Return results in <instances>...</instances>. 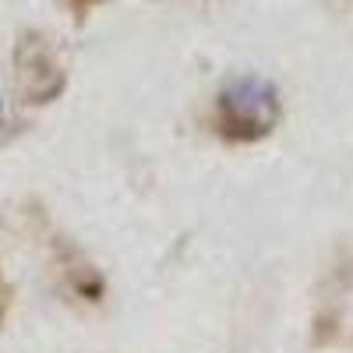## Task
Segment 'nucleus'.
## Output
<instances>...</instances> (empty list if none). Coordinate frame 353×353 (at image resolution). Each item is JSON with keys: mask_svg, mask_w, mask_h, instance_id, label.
I'll return each instance as SVG.
<instances>
[{"mask_svg": "<svg viewBox=\"0 0 353 353\" xmlns=\"http://www.w3.org/2000/svg\"><path fill=\"white\" fill-rule=\"evenodd\" d=\"M276 124H279V99H276V88L265 78L241 74L223 85V92L216 99L219 138L233 145H248L276 131Z\"/></svg>", "mask_w": 353, "mask_h": 353, "instance_id": "nucleus-1", "label": "nucleus"}, {"mask_svg": "<svg viewBox=\"0 0 353 353\" xmlns=\"http://www.w3.org/2000/svg\"><path fill=\"white\" fill-rule=\"evenodd\" d=\"M0 124H4V103H0Z\"/></svg>", "mask_w": 353, "mask_h": 353, "instance_id": "nucleus-2", "label": "nucleus"}]
</instances>
